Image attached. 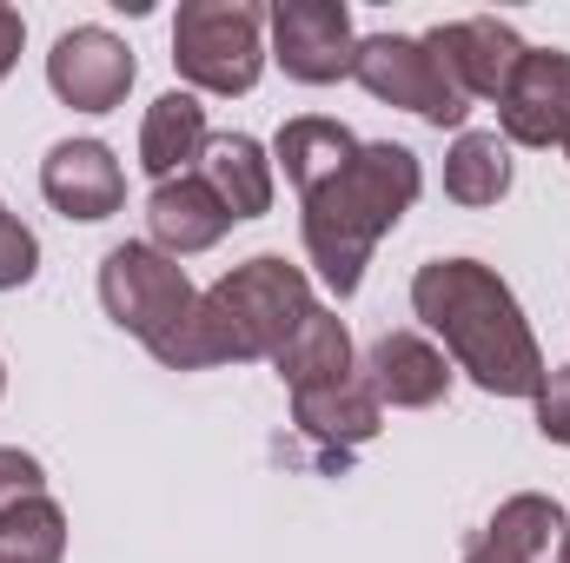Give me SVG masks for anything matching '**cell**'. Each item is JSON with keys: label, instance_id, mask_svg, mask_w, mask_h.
Listing matches in <instances>:
<instances>
[{"label": "cell", "instance_id": "obj_1", "mask_svg": "<svg viewBox=\"0 0 570 563\" xmlns=\"http://www.w3.org/2000/svg\"><path fill=\"white\" fill-rule=\"evenodd\" d=\"M412 312L451 352V372H464L491 398H538L551 365L544 345L518 305V292L478 259H425L412 273Z\"/></svg>", "mask_w": 570, "mask_h": 563}, {"label": "cell", "instance_id": "obj_2", "mask_svg": "<svg viewBox=\"0 0 570 563\" xmlns=\"http://www.w3.org/2000/svg\"><path fill=\"white\" fill-rule=\"evenodd\" d=\"M425 192V166L419 152L399 140H358V152L345 159V172H332L318 192H305L298 206V239H305V259L312 273L325 279L332 298H352L379 239L419 206Z\"/></svg>", "mask_w": 570, "mask_h": 563}, {"label": "cell", "instance_id": "obj_3", "mask_svg": "<svg viewBox=\"0 0 570 563\" xmlns=\"http://www.w3.org/2000/svg\"><path fill=\"white\" fill-rule=\"evenodd\" d=\"M312 279L305 266H292L279 253H253L246 266H233L219 285L199 292L193 318L153 352L166 372H206V365H253V358H279L285 338L305 325L312 312Z\"/></svg>", "mask_w": 570, "mask_h": 563}, {"label": "cell", "instance_id": "obj_4", "mask_svg": "<svg viewBox=\"0 0 570 563\" xmlns=\"http://www.w3.org/2000/svg\"><path fill=\"white\" fill-rule=\"evenodd\" d=\"M173 67L199 93H253L266 73V7L259 0H186L173 13Z\"/></svg>", "mask_w": 570, "mask_h": 563}, {"label": "cell", "instance_id": "obj_5", "mask_svg": "<svg viewBox=\"0 0 570 563\" xmlns=\"http://www.w3.org/2000/svg\"><path fill=\"white\" fill-rule=\"evenodd\" d=\"M193 305H199V292L186 279V266L166 259V253L146 246V239H127V246H114V253L100 259V312H107L120 332H134L146 352H159V345L193 318Z\"/></svg>", "mask_w": 570, "mask_h": 563}, {"label": "cell", "instance_id": "obj_6", "mask_svg": "<svg viewBox=\"0 0 570 563\" xmlns=\"http://www.w3.org/2000/svg\"><path fill=\"white\" fill-rule=\"evenodd\" d=\"M352 80H358L372 100L419 113L438 134H444V127H464V113H471V100L458 93V80L438 67V53H431L425 40H412V33H372V40H358Z\"/></svg>", "mask_w": 570, "mask_h": 563}, {"label": "cell", "instance_id": "obj_7", "mask_svg": "<svg viewBox=\"0 0 570 563\" xmlns=\"http://www.w3.org/2000/svg\"><path fill=\"white\" fill-rule=\"evenodd\" d=\"M266 20H273V60L285 67V80L332 87V80L352 73L358 33H352L345 0H279Z\"/></svg>", "mask_w": 570, "mask_h": 563}, {"label": "cell", "instance_id": "obj_8", "mask_svg": "<svg viewBox=\"0 0 570 563\" xmlns=\"http://www.w3.org/2000/svg\"><path fill=\"white\" fill-rule=\"evenodd\" d=\"M134 47L107 27H67L47 53V87L73 107V113H114L134 93Z\"/></svg>", "mask_w": 570, "mask_h": 563}, {"label": "cell", "instance_id": "obj_9", "mask_svg": "<svg viewBox=\"0 0 570 563\" xmlns=\"http://www.w3.org/2000/svg\"><path fill=\"white\" fill-rule=\"evenodd\" d=\"M419 40L438 53V67L458 80V93H464L471 107H478V100H504V87H511L518 60L531 53V47L518 40V27H504V20H491V13L444 20V27L419 33Z\"/></svg>", "mask_w": 570, "mask_h": 563}, {"label": "cell", "instance_id": "obj_10", "mask_svg": "<svg viewBox=\"0 0 570 563\" xmlns=\"http://www.w3.org/2000/svg\"><path fill=\"white\" fill-rule=\"evenodd\" d=\"M504 146H564L570 140V53L531 47L498 100Z\"/></svg>", "mask_w": 570, "mask_h": 563}, {"label": "cell", "instance_id": "obj_11", "mask_svg": "<svg viewBox=\"0 0 570 563\" xmlns=\"http://www.w3.org/2000/svg\"><path fill=\"white\" fill-rule=\"evenodd\" d=\"M40 192L60 219H114L127 206V166L114 159L107 140H60L47 159H40Z\"/></svg>", "mask_w": 570, "mask_h": 563}, {"label": "cell", "instance_id": "obj_12", "mask_svg": "<svg viewBox=\"0 0 570 563\" xmlns=\"http://www.w3.org/2000/svg\"><path fill=\"white\" fill-rule=\"evenodd\" d=\"M358 378H365L372 398L392 405V412H431V405H444V392H451V358H444L431 338H419V332H385V338H372Z\"/></svg>", "mask_w": 570, "mask_h": 563}, {"label": "cell", "instance_id": "obj_13", "mask_svg": "<svg viewBox=\"0 0 570 563\" xmlns=\"http://www.w3.org/2000/svg\"><path fill=\"white\" fill-rule=\"evenodd\" d=\"M239 219L219 206V192L199 179V172H179L166 186L146 192V246H159L166 259H193V253H213Z\"/></svg>", "mask_w": 570, "mask_h": 563}, {"label": "cell", "instance_id": "obj_14", "mask_svg": "<svg viewBox=\"0 0 570 563\" xmlns=\"http://www.w3.org/2000/svg\"><path fill=\"white\" fill-rule=\"evenodd\" d=\"M292 424H298L312 444H325V457H332V464H345L358 444H372V437L385 431V405H379V398H372V385L352 372V378H338V385L292 392Z\"/></svg>", "mask_w": 570, "mask_h": 563}, {"label": "cell", "instance_id": "obj_15", "mask_svg": "<svg viewBox=\"0 0 570 563\" xmlns=\"http://www.w3.org/2000/svg\"><path fill=\"white\" fill-rule=\"evenodd\" d=\"M199 179L219 192L233 219H266L273 213V152L253 134H213L199 152Z\"/></svg>", "mask_w": 570, "mask_h": 563}, {"label": "cell", "instance_id": "obj_16", "mask_svg": "<svg viewBox=\"0 0 570 563\" xmlns=\"http://www.w3.org/2000/svg\"><path fill=\"white\" fill-rule=\"evenodd\" d=\"M206 107H199V93H159L153 107H146L140 120V166L153 186H166V179H179V172H193L199 166V152H206Z\"/></svg>", "mask_w": 570, "mask_h": 563}, {"label": "cell", "instance_id": "obj_17", "mask_svg": "<svg viewBox=\"0 0 570 563\" xmlns=\"http://www.w3.org/2000/svg\"><path fill=\"white\" fill-rule=\"evenodd\" d=\"M564 531H570V517L558 511V497L518 491V497H504V504L491 511V524H484L478 537H484L504 563H558L564 557Z\"/></svg>", "mask_w": 570, "mask_h": 563}, {"label": "cell", "instance_id": "obj_18", "mask_svg": "<svg viewBox=\"0 0 570 563\" xmlns=\"http://www.w3.org/2000/svg\"><path fill=\"white\" fill-rule=\"evenodd\" d=\"M273 365H279L285 392H312V385H338V378H352L358 358H352V332H345V318L325 312V305H312L305 325L285 338V352L273 358Z\"/></svg>", "mask_w": 570, "mask_h": 563}, {"label": "cell", "instance_id": "obj_19", "mask_svg": "<svg viewBox=\"0 0 570 563\" xmlns=\"http://www.w3.org/2000/svg\"><path fill=\"white\" fill-rule=\"evenodd\" d=\"M352 152H358L352 127L318 120V113H298V120H285L279 140H273V166L292 179V192L305 199V192H318L332 172H345V159H352Z\"/></svg>", "mask_w": 570, "mask_h": 563}, {"label": "cell", "instance_id": "obj_20", "mask_svg": "<svg viewBox=\"0 0 570 563\" xmlns=\"http://www.w3.org/2000/svg\"><path fill=\"white\" fill-rule=\"evenodd\" d=\"M511 192V146L504 134H458L444 152V199L458 206H498Z\"/></svg>", "mask_w": 570, "mask_h": 563}, {"label": "cell", "instance_id": "obj_21", "mask_svg": "<svg viewBox=\"0 0 570 563\" xmlns=\"http://www.w3.org/2000/svg\"><path fill=\"white\" fill-rule=\"evenodd\" d=\"M0 557L13 563H60L67 557V511L53 497H27L0 517Z\"/></svg>", "mask_w": 570, "mask_h": 563}, {"label": "cell", "instance_id": "obj_22", "mask_svg": "<svg viewBox=\"0 0 570 563\" xmlns=\"http://www.w3.org/2000/svg\"><path fill=\"white\" fill-rule=\"evenodd\" d=\"M40 273V239L0 206V292H20V285H33Z\"/></svg>", "mask_w": 570, "mask_h": 563}, {"label": "cell", "instance_id": "obj_23", "mask_svg": "<svg viewBox=\"0 0 570 563\" xmlns=\"http://www.w3.org/2000/svg\"><path fill=\"white\" fill-rule=\"evenodd\" d=\"M27 497H47V471H40L33 451L0 444V517H7L13 504H27Z\"/></svg>", "mask_w": 570, "mask_h": 563}, {"label": "cell", "instance_id": "obj_24", "mask_svg": "<svg viewBox=\"0 0 570 563\" xmlns=\"http://www.w3.org/2000/svg\"><path fill=\"white\" fill-rule=\"evenodd\" d=\"M531 405H538V431H544L551 444H570V365L544 378V392H538Z\"/></svg>", "mask_w": 570, "mask_h": 563}, {"label": "cell", "instance_id": "obj_25", "mask_svg": "<svg viewBox=\"0 0 570 563\" xmlns=\"http://www.w3.org/2000/svg\"><path fill=\"white\" fill-rule=\"evenodd\" d=\"M20 47H27V20H20V7H7V0H0V80L13 73Z\"/></svg>", "mask_w": 570, "mask_h": 563}, {"label": "cell", "instance_id": "obj_26", "mask_svg": "<svg viewBox=\"0 0 570 563\" xmlns=\"http://www.w3.org/2000/svg\"><path fill=\"white\" fill-rule=\"evenodd\" d=\"M464 563H504V557H498V551H491V544H484V537H478V544H471V551H464Z\"/></svg>", "mask_w": 570, "mask_h": 563}, {"label": "cell", "instance_id": "obj_27", "mask_svg": "<svg viewBox=\"0 0 570 563\" xmlns=\"http://www.w3.org/2000/svg\"><path fill=\"white\" fill-rule=\"evenodd\" d=\"M0 398H7V365H0Z\"/></svg>", "mask_w": 570, "mask_h": 563}, {"label": "cell", "instance_id": "obj_28", "mask_svg": "<svg viewBox=\"0 0 570 563\" xmlns=\"http://www.w3.org/2000/svg\"><path fill=\"white\" fill-rule=\"evenodd\" d=\"M558 563H570V531H564V557H558Z\"/></svg>", "mask_w": 570, "mask_h": 563}, {"label": "cell", "instance_id": "obj_29", "mask_svg": "<svg viewBox=\"0 0 570 563\" xmlns=\"http://www.w3.org/2000/svg\"><path fill=\"white\" fill-rule=\"evenodd\" d=\"M564 159H570V140H564Z\"/></svg>", "mask_w": 570, "mask_h": 563}, {"label": "cell", "instance_id": "obj_30", "mask_svg": "<svg viewBox=\"0 0 570 563\" xmlns=\"http://www.w3.org/2000/svg\"><path fill=\"white\" fill-rule=\"evenodd\" d=\"M0 563H13V557H0Z\"/></svg>", "mask_w": 570, "mask_h": 563}]
</instances>
